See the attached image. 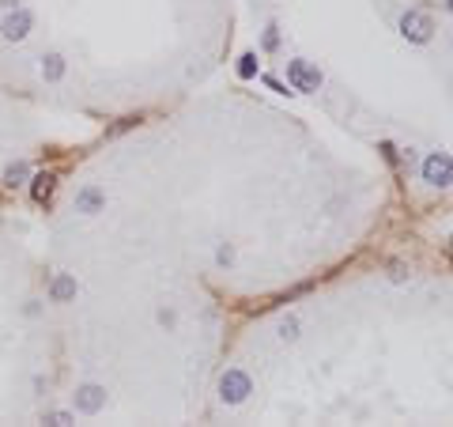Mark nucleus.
<instances>
[{
  "instance_id": "nucleus-8",
  "label": "nucleus",
  "mask_w": 453,
  "mask_h": 427,
  "mask_svg": "<svg viewBox=\"0 0 453 427\" xmlns=\"http://www.w3.org/2000/svg\"><path fill=\"white\" fill-rule=\"evenodd\" d=\"M53 185H57V174H50V171H45V174H34V185H31V197L38 201V204H45V201L53 197Z\"/></svg>"
},
{
  "instance_id": "nucleus-9",
  "label": "nucleus",
  "mask_w": 453,
  "mask_h": 427,
  "mask_svg": "<svg viewBox=\"0 0 453 427\" xmlns=\"http://www.w3.org/2000/svg\"><path fill=\"white\" fill-rule=\"evenodd\" d=\"M72 295H76V280H72L68 273L57 276V280H53V287H50V299H53V303H68Z\"/></svg>"
},
{
  "instance_id": "nucleus-5",
  "label": "nucleus",
  "mask_w": 453,
  "mask_h": 427,
  "mask_svg": "<svg viewBox=\"0 0 453 427\" xmlns=\"http://www.w3.org/2000/svg\"><path fill=\"white\" fill-rule=\"evenodd\" d=\"M34 27V15L27 12V8H15V12L4 15V23H0V34H4V42H23L27 34H31Z\"/></svg>"
},
{
  "instance_id": "nucleus-7",
  "label": "nucleus",
  "mask_w": 453,
  "mask_h": 427,
  "mask_svg": "<svg viewBox=\"0 0 453 427\" xmlns=\"http://www.w3.org/2000/svg\"><path fill=\"white\" fill-rule=\"evenodd\" d=\"M103 189L98 185H87V189H80L76 193V212H87V216H95L98 208H103Z\"/></svg>"
},
{
  "instance_id": "nucleus-3",
  "label": "nucleus",
  "mask_w": 453,
  "mask_h": 427,
  "mask_svg": "<svg viewBox=\"0 0 453 427\" xmlns=\"http://www.w3.org/2000/svg\"><path fill=\"white\" fill-rule=\"evenodd\" d=\"M288 83H291L295 91H302V95L318 91V87H321L318 64H310V61H291V64H288Z\"/></svg>"
},
{
  "instance_id": "nucleus-11",
  "label": "nucleus",
  "mask_w": 453,
  "mask_h": 427,
  "mask_svg": "<svg viewBox=\"0 0 453 427\" xmlns=\"http://www.w3.org/2000/svg\"><path fill=\"white\" fill-rule=\"evenodd\" d=\"M23 182H27V163H12L4 171V185H8V189H15V185H23Z\"/></svg>"
},
{
  "instance_id": "nucleus-6",
  "label": "nucleus",
  "mask_w": 453,
  "mask_h": 427,
  "mask_svg": "<svg viewBox=\"0 0 453 427\" xmlns=\"http://www.w3.org/2000/svg\"><path fill=\"white\" fill-rule=\"evenodd\" d=\"M103 405H106V389L103 386H80L76 389V408H80V412L95 416Z\"/></svg>"
},
{
  "instance_id": "nucleus-10",
  "label": "nucleus",
  "mask_w": 453,
  "mask_h": 427,
  "mask_svg": "<svg viewBox=\"0 0 453 427\" xmlns=\"http://www.w3.org/2000/svg\"><path fill=\"white\" fill-rule=\"evenodd\" d=\"M42 76H45V80H61V76H64V57H61V53L42 57Z\"/></svg>"
},
{
  "instance_id": "nucleus-2",
  "label": "nucleus",
  "mask_w": 453,
  "mask_h": 427,
  "mask_svg": "<svg viewBox=\"0 0 453 427\" xmlns=\"http://www.w3.org/2000/svg\"><path fill=\"white\" fill-rule=\"evenodd\" d=\"M249 393H253V382H249L246 370H227V375L219 378V397H223L227 405H242Z\"/></svg>"
},
{
  "instance_id": "nucleus-12",
  "label": "nucleus",
  "mask_w": 453,
  "mask_h": 427,
  "mask_svg": "<svg viewBox=\"0 0 453 427\" xmlns=\"http://www.w3.org/2000/svg\"><path fill=\"white\" fill-rule=\"evenodd\" d=\"M238 76H242V80L257 76V57H253V53H246V57L238 61Z\"/></svg>"
},
{
  "instance_id": "nucleus-18",
  "label": "nucleus",
  "mask_w": 453,
  "mask_h": 427,
  "mask_svg": "<svg viewBox=\"0 0 453 427\" xmlns=\"http://www.w3.org/2000/svg\"><path fill=\"white\" fill-rule=\"evenodd\" d=\"M446 8H450V15H453V0H446Z\"/></svg>"
},
{
  "instance_id": "nucleus-1",
  "label": "nucleus",
  "mask_w": 453,
  "mask_h": 427,
  "mask_svg": "<svg viewBox=\"0 0 453 427\" xmlns=\"http://www.w3.org/2000/svg\"><path fill=\"white\" fill-rule=\"evenodd\" d=\"M401 34L408 42L423 45V42H431V34H434V20H431L427 12H419V8H412V12L401 15Z\"/></svg>"
},
{
  "instance_id": "nucleus-17",
  "label": "nucleus",
  "mask_w": 453,
  "mask_h": 427,
  "mask_svg": "<svg viewBox=\"0 0 453 427\" xmlns=\"http://www.w3.org/2000/svg\"><path fill=\"white\" fill-rule=\"evenodd\" d=\"M0 8H8V12H12V8H20V0H0Z\"/></svg>"
},
{
  "instance_id": "nucleus-13",
  "label": "nucleus",
  "mask_w": 453,
  "mask_h": 427,
  "mask_svg": "<svg viewBox=\"0 0 453 427\" xmlns=\"http://www.w3.org/2000/svg\"><path fill=\"white\" fill-rule=\"evenodd\" d=\"M280 337H283V340H295V337H299V318H283V321H280Z\"/></svg>"
},
{
  "instance_id": "nucleus-16",
  "label": "nucleus",
  "mask_w": 453,
  "mask_h": 427,
  "mask_svg": "<svg viewBox=\"0 0 453 427\" xmlns=\"http://www.w3.org/2000/svg\"><path fill=\"white\" fill-rule=\"evenodd\" d=\"M230 257H235V249H230V246L219 249V261H223V265H230Z\"/></svg>"
},
{
  "instance_id": "nucleus-4",
  "label": "nucleus",
  "mask_w": 453,
  "mask_h": 427,
  "mask_svg": "<svg viewBox=\"0 0 453 427\" xmlns=\"http://www.w3.org/2000/svg\"><path fill=\"white\" fill-rule=\"evenodd\" d=\"M423 182H431V185H450V182H453V155L431 152L427 159H423Z\"/></svg>"
},
{
  "instance_id": "nucleus-14",
  "label": "nucleus",
  "mask_w": 453,
  "mask_h": 427,
  "mask_svg": "<svg viewBox=\"0 0 453 427\" xmlns=\"http://www.w3.org/2000/svg\"><path fill=\"white\" fill-rule=\"evenodd\" d=\"M45 424H57V427H64V424H72V416H68V412H50V416H45Z\"/></svg>"
},
{
  "instance_id": "nucleus-15",
  "label": "nucleus",
  "mask_w": 453,
  "mask_h": 427,
  "mask_svg": "<svg viewBox=\"0 0 453 427\" xmlns=\"http://www.w3.org/2000/svg\"><path fill=\"white\" fill-rule=\"evenodd\" d=\"M280 45V34H276V27H268V34H265V50H276Z\"/></svg>"
}]
</instances>
